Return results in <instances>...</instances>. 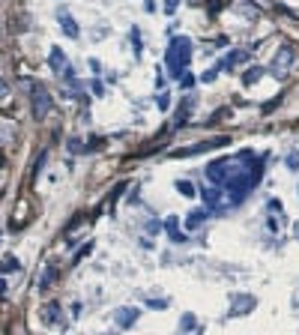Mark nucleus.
<instances>
[{
    "label": "nucleus",
    "instance_id": "obj_14",
    "mask_svg": "<svg viewBox=\"0 0 299 335\" xmlns=\"http://www.w3.org/2000/svg\"><path fill=\"white\" fill-rule=\"evenodd\" d=\"M147 231H150V234H159V231H162V225H159V222H147Z\"/></svg>",
    "mask_w": 299,
    "mask_h": 335
},
{
    "label": "nucleus",
    "instance_id": "obj_5",
    "mask_svg": "<svg viewBox=\"0 0 299 335\" xmlns=\"http://www.w3.org/2000/svg\"><path fill=\"white\" fill-rule=\"evenodd\" d=\"M206 216H209V210H206V206H203V210H192V213H189V219H186V228H189V231H195L200 222H206Z\"/></svg>",
    "mask_w": 299,
    "mask_h": 335
},
{
    "label": "nucleus",
    "instance_id": "obj_6",
    "mask_svg": "<svg viewBox=\"0 0 299 335\" xmlns=\"http://www.w3.org/2000/svg\"><path fill=\"white\" fill-rule=\"evenodd\" d=\"M165 228H167V236H170V242H186V234L177 228V219H174V216H170V219L165 222Z\"/></svg>",
    "mask_w": 299,
    "mask_h": 335
},
{
    "label": "nucleus",
    "instance_id": "obj_8",
    "mask_svg": "<svg viewBox=\"0 0 299 335\" xmlns=\"http://www.w3.org/2000/svg\"><path fill=\"white\" fill-rule=\"evenodd\" d=\"M60 24H63V33L66 36H78V27H75V18L69 12H60Z\"/></svg>",
    "mask_w": 299,
    "mask_h": 335
},
{
    "label": "nucleus",
    "instance_id": "obj_1",
    "mask_svg": "<svg viewBox=\"0 0 299 335\" xmlns=\"http://www.w3.org/2000/svg\"><path fill=\"white\" fill-rule=\"evenodd\" d=\"M189 60H192V39L189 36H177L170 42V48H167V69H170V75L180 78L186 72V66H189Z\"/></svg>",
    "mask_w": 299,
    "mask_h": 335
},
{
    "label": "nucleus",
    "instance_id": "obj_10",
    "mask_svg": "<svg viewBox=\"0 0 299 335\" xmlns=\"http://www.w3.org/2000/svg\"><path fill=\"white\" fill-rule=\"evenodd\" d=\"M177 192L186 195V198H192V195H195V186H192L189 180H183V183H177Z\"/></svg>",
    "mask_w": 299,
    "mask_h": 335
},
{
    "label": "nucleus",
    "instance_id": "obj_17",
    "mask_svg": "<svg viewBox=\"0 0 299 335\" xmlns=\"http://www.w3.org/2000/svg\"><path fill=\"white\" fill-rule=\"evenodd\" d=\"M3 294H6V284H3V281H0V297H3Z\"/></svg>",
    "mask_w": 299,
    "mask_h": 335
},
{
    "label": "nucleus",
    "instance_id": "obj_16",
    "mask_svg": "<svg viewBox=\"0 0 299 335\" xmlns=\"http://www.w3.org/2000/svg\"><path fill=\"white\" fill-rule=\"evenodd\" d=\"M165 9H167V12H174V9H177V0H167V3H165Z\"/></svg>",
    "mask_w": 299,
    "mask_h": 335
},
{
    "label": "nucleus",
    "instance_id": "obj_15",
    "mask_svg": "<svg viewBox=\"0 0 299 335\" xmlns=\"http://www.w3.org/2000/svg\"><path fill=\"white\" fill-rule=\"evenodd\" d=\"M192 84H195V78H192V75H186V72H183V87H192Z\"/></svg>",
    "mask_w": 299,
    "mask_h": 335
},
{
    "label": "nucleus",
    "instance_id": "obj_13",
    "mask_svg": "<svg viewBox=\"0 0 299 335\" xmlns=\"http://www.w3.org/2000/svg\"><path fill=\"white\" fill-rule=\"evenodd\" d=\"M180 326H183V329H195V317H192V314H186V317H183V323H180Z\"/></svg>",
    "mask_w": 299,
    "mask_h": 335
},
{
    "label": "nucleus",
    "instance_id": "obj_7",
    "mask_svg": "<svg viewBox=\"0 0 299 335\" xmlns=\"http://www.w3.org/2000/svg\"><path fill=\"white\" fill-rule=\"evenodd\" d=\"M51 69H54V72H57V75H60V69H63V72H66V57H63V51H60V48H54V51H51Z\"/></svg>",
    "mask_w": 299,
    "mask_h": 335
},
{
    "label": "nucleus",
    "instance_id": "obj_3",
    "mask_svg": "<svg viewBox=\"0 0 299 335\" xmlns=\"http://www.w3.org/2000/svg\"><path fill=\"white\" fill-rule=\"evenodd\" d=\"M48 108H51V96L45 93L42 84H33V114H36V120H42V117L48 114Z\"/></svg>",
    "mask_w": 299,
    "mask_h": 335
},
{
    "label": "nucleus",
    "instance_id": "obj_2",
    "mask_svg": "<svg viewBox=\"0 0 299 335\" xmlns=\"http://www.w3.org/2000/svg\"><path fill=\"white\" fill-rule=\"evenodd\" d=\"M222 144H231V138H212V141H200L195 147H180V150H170L174 159H186V156H195V153H203V150H216Z\"/></svg>",
    "mask_w": 299,
    "mask_h": 335
},
{
    "label": "nucleus",
    "instance_id": "obj_4",
    "mask_svg": "<svg viewBox=\"0 0 299 335\" xmlns=\"http://www.w3.org/2000/svg\"><path fill=\"white\" fill-rule=\"evenodd\" d=\"M114 320H117L120 326H132L135 320H138V308H117Z\"/></svg>",
    "mask_w": 299,
    "mask_h": 335
},
{
    "label": "nucleus",
    "instance_id": "obj_12",
    "mask_svg": "<svg viewBox=\"0 0 299 335\" xmlns=\"http://www.w3.org/2000/svg\"><path fill=\"white\" fill-rule=\"evenodd\" d=\"M0 269H3V272H9V269L15 272V269H18V261H15V258H3V264H0Z\"/></svg>",
    "mask_w": 299,
    "mask_h": 335
},
{
    "label": "nucleus",
    "instance_id": "obj_9",
    "mask_svg": "<svg viewBox=\"0 0 299 335\" xmlns=\"http://www.w3.org/2000/svg\"><path fill=\"white\" fill-rule=\"evenodd\" d=\"M245 57H248L245 51H233L231 57H225V63H222V69H233V66H236V63H242Z\"/></svg>",
    "mask_w": 299,
    "mask_h": 335
},
{
    "label": "nucleus",
    "instance_id": "obj_18",
    "mask_svg": "<svg viewBox=\"0 0 299 335\" xmlns=\"http://www.w3.org/2000/svg\"><path fill=\"white\" fill-rule=\"evenodd\" d=\"M296 236H299V225H296Z\"/></svg>",
    "mask_w": 299,
    "mask_h": 335
},
{
    "label": "nucleus",
    "instance_id": "obj_11",
    "mask_svg": "<svg viewBox=\"0 0 299 335\" xmlns=\"http://www.w3.org/2000/svg\"><path fill=\"white\" fill-rule=\"evenodd\" d=\"M261 72H264V69L251 66V69H248V72H245V75H242V81H245V84H254V81H258V78H261Z\"/></svg>",
    "mask_w": 299,
    "mask_h": 335
}]
</instances>
